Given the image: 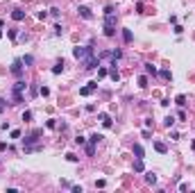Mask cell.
<instances>
[{"mask_svg": "<svg viewBox=\"0 0 195 193\" xmlns=\"http://www.w3.org/2000/svg\"><path fill=\"white\" fill-rule=\"evenodd\" d=\"M123 41H125V43H132V41H134V34H132V30H127V27L123 30Z\"/></svg>", "mask_w": 195, "mask_h": 193, "instance_id": "cell-10", "label": "cell"}, {"mask_svg": "<svg viewBox=\"0 0 195 193\" xmlns=\"http://www.w3.org/2000/svg\"><path fill=\"white\" fill-rule=\"evenodd\" d=\"M154 150L161 152V155H166V152H168V146H166L164 141H154Z\"/></svg>", "mask_w": 195, "mask_h": 193, "instance_id": "cell-8", "label": "cell"}, {"mask_svg": "<svg viewBox=\"0 0 195 193\" xmlns=\"http://www.w3.org/2000/svg\"><path fill=\"white\" fill-rule=\"evenodd\" d=\"M164 125H166V127H172V125H175V116H166V118H164Z\"/></svg>", "mask_w": 195, "mask_h": 193, "instance_id": "cell-25", "label": "cell"}, {"mask_svg": "<svg viewBox=\"0 0 195 193\" xmlns=\"http://www.w3.org/2000/svg\"><path fill=\"white\" fill-rule=\"evenodd\" d=\"M59 73H64V59L57 61L55 66H52V75H59Z\"/></svg>", "mask_w": 195, "mask_h": 193, "instance_id": "cell-11", "label": "cell"}, {"mask_svg": "<svg viewBox=\"0 0 195 193\" xmlns=\"http://www.w3.org/2000/svg\"><path fill=\"white\" fill-rule=\"evenodd\" d=\"M193 150H195V141H193Z\"/></svg>", "mask_w": 195, "mask_h": 193, "instance_id": "cell-45", "label": "cell"}, {"mask_svg": "<svg viewBox=\"0 0 195 193\" xmlns=\"http://www.w3.org/2000/svg\"><path fill=\"white\" fill-rule=\"evenodd\" d=\"M134 155H136V159H143L145 157V150H143V146H141V143H134Z\"/></svg>", "mask_w": 195, "mask_h": 193, "instance_id": "cell-7", "label": "cell"}, {"mask_svg": "<svg viewBox=\"0 0 195 193\" xmlns=\"http://www.w3.org/2000/svg\"><path fill=\"white\" fill-rule=\"evenodd\" d=\"M145 182H148V184H157V175H154L152 170H150V173H145Z\"/></svg>", "mask_w": 195, "mask_h": 193, "instance_id": "cell-20", "label": "cell"}, {"mask_svg": "<svg viewBox=\"0 0 195 193\" xmlns=\"http://www.w3.org/2000/svg\"><path fill=\"white\" fill-rule=\"evenodd\" d=\"M86 155H88V157H93V155H95V143H91V141L86 143Z\"/></svg>", "mask_w": 195, "mask_h": 193, "instance_id": "cell-21", "label": "cell"}, {"mask_svg": "<svg viewBox=\"0 0 195 193\" xmlns=\"http://www.w3.org/2000/svg\"><path fill=\"white\" fill-rule=\"evenodd\" d=\"M23 66H25V64H23V59H14L11 61V75L14 77H23Z\"/></svg>", "mask_w": 195, "mask_h": 193, "instance_id": "cell-4", "label": "cell"}, {"mask_svg": "<svg viewBox=\"0 0 195 193\" xmlns=\"http://www.w3.org/2000/svg\"><path fill=\"white\" fill-rule=\"evenodd\" d=\"M77 14L82 16V18H84V20H91V18H93V14H91V9H88V7H84V5H82V7H77Z\"/></svg>", "mask_w": 195, "mask_h": 193, "instance_id": "cell-6", "label": "cell"}, {"mask_svg": "<svg viewBox=\"0 0 195 193\" xmlns=\"http://www.w3.org/2000/svg\"><path fill=\"white\" fill-rule=\"evenodd\" d=\"M23 121L30 123V121H32V112H25V114H23Z\"/></svg>", "mask_w": 195, "mask_h": 193, "instance_id": "cell-35", "label": "cell"}, {"mask_svg": "<svg viewBox=\"0 0 195 193\" xmlns=\"http://www.w3.org/2000/svg\"><path fill=\"white\" fill-rule=\"evenodd\" d=\"M5 105H7V102H5V100H2V98H0V107H5Z\"/></svg>", "mask_w": 195, "mask_h": 193, "instance_id": "cell-43", "label": "cell"}, {"mask_svg": "<svg viewBox=\"0 0 195 193\" xmlns=\"http://www.w3.org/2000/svg\"><path fill=\"white\" fill-rule=\"evenodd\" d=\"M98 66H100V55H91L84 59V71H93Z\"/></svg>", "mask_w": 195, "mask_h": 193, "instance_id": "cell-3", "label": "cell"}, {"mask_svg": "<svg viewBox=\"0 0 195 193\" xmlns=\"http://www.w3.org/2000/svg\"><path fill=\"white\" fill-rule=\"evenodd\" d=\"M150 136H152V132H150V127H145L143 130V139H150Z\"/></svg>", "mask_w": 195, "mask_h": 193, "instance_id": "cell-39", "label": "cell"}, {"mask_svg": "<svg viewBox=\"0 0 195 193\" xmlns=\"http://www.w3.org/2000/svg\"><path fill=\"white\" fill-rule=\"evenodd\" d=\"M11 18H14V20H23V18H25V11H23V9H14V11H11Z\"/></svg>", "mask_w": 195, "mask_h": 193, "instance_id": "cell-13", "label": "cell"}, {"mask_svg": "<svg viewBox=\"0 0 195 193\" xmlns=\"http://www.w3.org/2000/svg\"><path fill=\"white\" fill-rule=\"evenodd\" d=\"M7 34H9V39H16V36H18V34H16V30H7Z\"/></svg>", "mask_w": 195, "mask_h": 193, "instance_id": "cell-41", "label": "cell"}, {"mask_svg": "<svg viewBox=\"0 0 195 193\" xmlns=\"http://www.w3.org/2000/svg\"><path fill=\"white\" fill-rule=\"evenodd\" d=\"M175 105H177V107H184L186 105V96H184V93H179V96L175 98Z\"/></svg>", "mask_w": 195, "mask_h": 193, "instance_id": "cell-19", "label": "cell"}, {"mask_svg": "<svg viewBox=\"0 0 195 193\" xmlns=\"http://www.w3.org/2000/svg\"><path fill=\"white\" fill-rule=\"evenodd\" d=\"M109 77H111L113 82H120V73L116 71V66H113V64H111V71H109Z\"/></svg>", "mask_w": 195, "mask_h": 193, "instance_id": "cell-14", "label": "cell"}, {"mask_svg": "<svg viewBox=\"0 0 195 193\" xmlns=\"http://www.w3.org/2000/svg\"><path fill=\"white\" fill-rule=\"evenodd\" d=\"M39 93H41L43 98H48V96H50V89H48V87H41V89H39Z\"/></svg>", "mask_w": 195, "mask_h": 193, "instance_id": "cell-28", "label": "cell"}, {"mask_svg": "<svg viewBox=\"0 0 195 193\" xmlns=\"http://www.w3.org/2000/svg\"><path fill=\"white\" fill-rule=\"evenodd\" d=\"M36 18H39V20H46V18H48V11H39V14H36Z\"/></svg>", "mask_w": 195, "mask_h": 193, "instance_id": "cell-34", "label": "cell"}, {"mask_svg": "<svg viewBox=\"0 0 195 193\" xmlns=\"http://www.w3.org/2000/svg\"><path fill=\"white\" fill-rule=\"evenodd\" d=\"M50 16H55V18H59V9H57V7H52V9H50Z\"/></svg>", "mask_w": 195, "mask_h": 193, "instance_id": "cell-37", "label": "cell"}, {"mask_svg": "<svg viewBox=\"0 0 195 193\" xmlns=\"http://www.w3.org/2000/svg\"><path fill=\"white\" fill-rule=\"evenodd\" d=\"M23 64H25V66H32V64H34V57H32V55H25V57H23Z\"/></svg>", "mask_w": 195, "mask_h": 193, "instance_id": "cell-26", "label": "cell"}, {"mask_svg": "<svg viewBox=\"0 0 195 193\" xmlns=\"http://www.w3.org/2000/svg\"><path fill=\"white\" fill-rule=\"evenodd\" d=\"M143 170H145L143 159H136V161H134V173H143Z\"/></svg>", "mask_w": 195, "mask_h": 193, "instance_id": "cell-15", "label": "cell"}, {"mask_svg": "<svg viewBox=\"0 0 195 193\" xmlns=\"http://www.w3.org/2000/svg\"><path fill=\"white\" fill-rule=\"evenodd\" d=\"M100 139H102V134H98V132H93L91 136H88V141H91V143H95V146H98V143H100Z\"/></svg>", "mask_w": 195, "mask_h": 193, "instance_id": "cell-22", "label": "cell"}, {"mask_svg": "<svg viewBox=\"0 0 195 193\" xmlns=\"http://www.w3.org/2000/svg\"><path fill=\"white\" fill-rule=\"evenodd\" d=\"M5 150H7V143H5V141H0V152H5Z\"/></svg>", "mask_w": 195, "mask_h": 193, "instance_id": "cell-42", "label": "cell"}, {"mask_svg": "<svg viewBox=\"0 0 195 193\" xmlns=\"http://www.w3.org/2000/svg\"><path fill=\"white\" fill-rule=\"evenodd\" d=\"M46 127H48V130H55V127H57V123L50 118V121H46Z\"/></svg>", "mask_w": 195, "mask_h": 193, "instance_id": "cell-31", "label": "cell"}, {"mask_svg": "<svg viewBox=\"0 0 195 193\" xmlns=\"http://www.w3.org/2000/svg\"><path fill=\"white\" fill-rule=\"evenodd\" d=\"M75 143H77V146H86V139H84V136H77Z\"/></svg>", "mask_w": 195, "mask_h": 193, "instance_id": "cell-33", "label": "cell"}, {"mask_svg": "<svg viewBox=\"0 0 195 193\" xmlns=\"http://www.w3.org/2000/svg\"><path fill=\"white\" fill-rule=\"evenodd\" d=\"M139 87H141V89L148 87V77H145V75H141V77H139Z\"/></svg>", "mask_w": 195, "mask_h": 193, "instance_id": "cell-27", "label": "cell"}, {"mask_svg": "<svg viewBox=\"0 0 195 193\" xmlns=\"http://www.w3.org/2000/svg\"><path fill=\"white\" fill-rule=\"evenodd\" d=\"M143 66H145V73H148V75H159V71H157V66H152V64H143Z\"/></svg>", "mask_w": 195, "mask_h": 193, "instance_id": "cell-12", "label": "cell"}, {"mask_svg": "<svg viewBox=\"0 0 195 193\" xmlns=\"http://www.w3.org/2000/svg\"><path fill=\"white\" fill-rule=\"evenodd\" d=\"M23 89H27V84H25V80H21V77H18V82L14 84V91H23Z\"/></svg>", "mask_w": 195, "mask_h": 193, "instance_id": "cell-18", "label": "cell"}, {"mask_svg": "<svg viewBox=\"0 0 195 193\" xmlns=\"http://www.w3.org/2000/svg\"><path fill=\"white\" fill-rule=\"evenodd\" d=\"M95 91H98V82H88L86 87H82V89H80V96H84V98H86V96H93Z\"/></svg>", "mask_w": 195, "mask_h": 193, "instance_id": "cell-5", "label": "cell"}, {"mask_svg": "<svg viewBox=\"0 0 195 193\" xmlns=\"http://www.w3.org/2000/svg\"><path fill=\"white\" fill-rule=\"evenodd\" d=\"M64 34V27L62 25H55V36H62Z\"/></svg>", "mask_w": 195, "mask_h": 193, "instance_id": "cell-30", "label": "cell"}, {"mask_svg": "<svg viewBox=\"0 0 195 193\" xmlns=\"http://www.w3.org/2000/svg\"><path fill=\"white\" fill-rule=\"evenodd\" d=\"M0 36H2V32H0Z\"/></svg>", "mask_w": 195, "mask_h": 193, "instance_id": "cell-46", "label": "cell"}, {"mask_svg": "<svg viewBox=\"0 0 195 193\" xmlns=\"http://www.w3.org/2000/svg\"><path fill=\"white\" fill-rule=\"evenodd\" d=\"M159 77H161V80H172V73H170L168 68H161V71H159Z\"/></svg>", "mask_w": 195, "mask_h": 193, "instance_id": "cell-16", "label": "cell"}, {"mask_svg": "<svg viewBox=\"0 0 195 193\" xmlns=\"http://www.w3.org/2000/svg\"><path fill=\"white\" fill-rule=\"evenodd\" d=\"M11 139H21V130H11Z\"/></svg>", "mask_w": 195, "mask_h": 193, "instance_id": "cell-36", "label": "cell"}, {"mask_svg": "<svg viewBox=\"0 0 195 193\" xmlns=\"http://www.w3.org/2000/svg\"><path fill=\"white\" fill-rule=\"evenodd\" d=\"M100 121H102V125H104V127H107V130H109V127H111V125H113V123H111V118H109V116H107V114H100Z\"/></svg>", "mask_w": 195, "mask_h": 193, "instance_id": "cell-17", "label": "cell"}, {"mask_svg": "<svg viewBox=\"0 0 195 193\" xmlns=\"http://www.w3.org/2000/svg\"><path fill=\"white\" fill-rule=\"evenodd\" d=\"M113 34H116V14H107L104 16V36Z\"/></svg>", "mask_w": 195, "mask_h": 193, "instance_id": "cell-2", "label": "cell"}, {"mask_svg": "<svg viewBox=\"0 0 195 193\" xmlns=\"http://www.w3.org/2000/svg\"><path fill=\"white\" fill-rule=\"evenodd\" d=\"M91 55H95V50H93V46L88 43V46H75L73 48V57L75 59H86V57H91Z\"/></svg>", "mask_w": 195, "mask_h": 193, "instance_id": "cell-1", "label": "cell"}, {"mask_svg": "<svg viewBox=\"0 0 195 193\" xmlns=\"http://www.w3.org/2000/svg\"><path fill=\"white\" fill-rule=\"evenodd\" d=\"M66 159H68V161H70V164H77V157H75V155H73V152H68V155H66Z\"/></svg>", "mask_w": 195, "mask_h": 193, "instance_id": "cell-32", "label": "cell"}, {"mask_svg": "<svg viewBox=\"0 0 195 193\" xmlns=\"http://www.w3.org/2000/svg\"><path fill=\"white\" fill-rule=\"evenodd\" d=\"M30 93H32V96H36V93H39V87H34V84H32V87H30Z\"/></svg>", "mask_w": 195, "mask_h": 193, "instance_id": "cell-40", "label": "cell"}, {"mask_svg": "<svg viewBox=\"0 0 195 193\" xmlns=\"http://www.w3.org/2000/svg\"><path fill=\"white\" fill-rule=\"evenodd\" d=\"M123 57V50H111V61H118Z\"/></svg>", "mask_w": 195, "mask_h": 193, "instance_id": "cell-24", "label": "cell"}, {"mask_svg": "<svg viewBox=\"0 0 195 193\" xmlns=\"http://www.w3.org/2000/svg\"><path fill=\"white\" fill-rule=\"evenodd\" d=\"M11 98H14L11 105H21V102H23V93L21 91H14V89H11Z\"/></svg>", "mask_w": 195, "mask_h": 193, "instance_id": "cell-9", "label": "cell"}, {"mask_svg": "<svg viewBox=\"0 0 195 193\" xmlns=\"http://www.w3.org/2000/svg\"><path fill=\"white\" fill-rule=\"evenodd\" d=\"M2 25H5V20H2V18H0V27H2Z\"/></svg>", "mask_w": 195, "mask_h": 193, "instance_id": "cell-44", "label": "cell"}, {"mask_svg": "<svg viewBox=\"0 0 195 193\" xmlns=\"http://www.w3.org/2000/svg\"><path fill=\"white\" fill-rule=\"evenodd\" d=\"M177 118H179V121H186V112H184V109H179V114H177Z\"/></svg>", "mask_w": 195, "mask_h": 193, "instance_id": "cell-38", "label": "cell"}, {"mask_svg": "<svg viewBox=\"0 0 195 193\" xmlns=\"http://www.w3.org/2000/svg\"><path fill=\"white\" fill-rule=\"evenodd\" d=\"M104 75H109V71H107V68L102 66V64H100V66H98V77H100V80H102Z\"/></svg>", "mask_w": 195, "mask_h": 193, "instance_id": "cell-23", "label": "cell"}, {"mask_svg": "<svg viewBox=\"0 0 195 193\" xmlns=\"http://www.w3.org/2000/svg\"><path fill=\"white\" fill-rule=\"evenodd\" d=\"M107 14H116V9H113V5H107V7H104V16H107Z\"/></svg>", "mask_w": 195, "mask_h": 193, "instance_id": "cell-29", "label": "cell"}]
</instances>
